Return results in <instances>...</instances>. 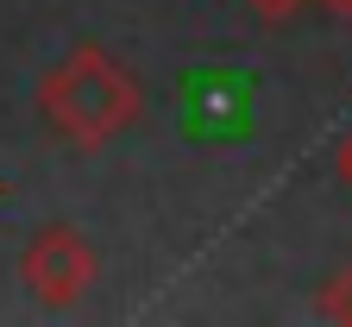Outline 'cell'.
<instances>
[{"label":"cell","instance_id":"6da1fadb","mask_svg":"<svg viewBox=\"0 0 352 327\" xmlns=\"http://www.w3.org/2000/svg\"><path fill=\"white\" fill-rule=\"evenodd\" d=\"M38 114L63 145L101 151L107 138H120L132 120L145 114V88L113 51L101 44H76V51L38 82Z\"/></svg>","mask_w":352,"mask_h":327},{"label":"cell","instance_id":"7a4b0ae2","mask_svg":"<svg viewBox=\"0 0 352 327\" xmlns=\"http://www.w3.org/2000/svg\"><path fill=\"white\" fill-rule=\"evenodd\" d=\"M95 246L82 240L69 220H51L32 233V246L19 252V284L44 302V308H76L95 290Z\"/></svg>","mask_w":352,"mask_h":327},{"label":"cell","instance_id":"3957f363","mask_svg":"<svg viewBox=\"0 0 352 327\" xmlns=\"http://www.w3.org/2000/svg\"><path fill=\"white\" fill-rule=\"evenodd\" d=\"M315 308H321V321H340V327H352V264H346V271H333L327 284H321Z\"/></svg>","mask_w":352,"mask_h":327},{"label":"cell","instance_id":"277c9868","mask_svg":"<svg viewBox=\"0 0 352 327\" xmlns=\"http://www.w3.org/2000/svg\"><path fill=\"white\" fill-rule=\"evenodd\" d=\"M245 7H252L258 19H289V13L302 7V0H245Z\"/></svg>","mask_w":352,"mask_h":327},{"label":"cell","instance_id":"5b68a950","mask_svg":"<svg viewBox=\"0 0 352 327\" xmlns=\"http://www.w3.org/2000/svg\"><path fill=\"white\" fill-rule=\"evenodd\" d=\"M333 170H340V182H346V189H352V132L340 138V151H333Z\"/></svg>","mask_w":352,"mask_h":327},{"label":"cell","instance_id":"8992f818","mask_svg":"<svg viewBox=\"0 0 352 327\" xmlns=\"http://www.w3.org/2000/svg\"><path fill=\"white\" fill-rule=\"evenodd\" d=\"M327 13H340V19H352V0H321Z\"/></svg>","mask_w":352,"mask_h":327}]
</instances>
